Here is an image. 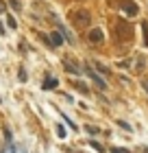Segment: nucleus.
Instances as JSON below:
<instances>
[{"label": "nucleus", "mask_w": 148, "mask_h": 153, "mask_svg": "<svg viewBox=\"0 0 148 153\" xmlns=\"http://www.w3.org/2000/svg\"><path fill=\"white\" fill-rule=\"evenodd\" d=\"M72 20H74V24H79V26H89L91 16H89V11L81 9V11H74L72 13Z\"/></svg>", "instance_id": "f257e3e1"}, {"label": "nucleus", "mask_w": 148, "mask_h": 153, "mask_svg": "<svg viewBox=\"0 0 148 153\" xmlns=\"http://www.w3.org/2000/svg\"><path fill=\"white\" fill-rule=\"evenodd\" d=\"M85 72H87V76H89V79H91V81H94V83H96V85H98V88H100V90H105V88H107V83H105V81H102V76H100V74H98V72L94 70V68H89V66H87V68H85Z\"/></svg>", "instance_id": "f03ea898"}, {"label": "nucleus", "mask_w": 148, "mask_h": 153, "mask_svg": "<svg viewBox=\"0 0 148 153\" xmlns=\"http://www.w3.org/2000/svg\"><path fill=\"white\" fill-rule=\"evenodd\" d=\"M122 9L126 11V16H137V13H139V7L135 4V2H133V0H124V2H122Z\"/></svg>", "instance_id": "7ed1b4c3"}, {"label": "nucleus", "mask_w": 148, "mask_h": 153, "mask_svg": "<svg viewBox=\"0 0 148 153\" xmlns=\"http://www.w3.org/2000/svg\"><path fill=\"white\" fill-rule=\"evenodd\" d=\"M87 39H89V42H94V44L102 42V39H105V33H102V29H91V31L87 33Z\"/></svg>", "instance_id": "20e7f679"}, {"label": "nucleus", "mask_w": 148, "mask_h": 153, "mask_svg": "<svg viewBox=\"0 0 148 153\" xmlns=\"http://www.w3.org/2000/svg\"><path fill=\"white\" fill-rule=\"evenodd\" d=\"M50 44H54V46H61V44H63L61 31H52V33H50Z\"/></svg>", "instance_id": "39448f33"}, {"label": "nucleus", "mask_w": 148, "mask_h": 153, "mask_svg": "<svg viewBox=\"0 0 148 153\" xmlns=\"http://www.w3.org/2000/svg\"><path fill=\"white\" fill-rule=\"evenodd\" d=\"M57 85H59V81L54 79V76H46V81H44V85H41V88H44V90H54Z\"/></svg>", "instance_id": "423d86ee"}, {"label": "nucleus", "mask_w": 148, "mask_h": 153, "mask_svg": "<svg viewBox=\"0 0 148 153\" xmlns=\"http://www.w3.org/2000/svg\"><path fill=\"white\" fill-rule=\"evenodd\" d=\"M66 70L70 74H81V68L76 66V64H72V61H66Z\"/></svg>", "instance_id": "0eeeda50"}, {"label": "nucleus", "mask_w": 148, "mask_h": 153, "mask_svg": "<svg viewBox=\"0 0 148 153\" xmlns=\"http://www.w3.org/2000/svg\"><path fill=\"white\" fill-rule=\"evenodd\" d=\"M85 131H87V134H91V136H98V134H100V127H94V125H87V127H85Z\"/></svg>", "instance_id": "6e6552de"}, {"label": "nucleus", "mask_w": 148, "mask_h": 153, "mask_svg": "<svg viewBox=\"0 0 148 153\" xmlns=\"http://www.w3.org/2000/svg\"><path fill=\"white\" fill-rule=\"evenodd\" d=\"M94 66H96V72H100V74H109L107 66H102V64H94Z\"/></svg>", "instance_id": "1a4fd4ad"}, {"label": "nucleus", "mask_w": 148, "mask_h": 153, "mask_svg": "<svg viewBox=\"0 0 148 153\" xmlns=\"http://www.w3.org/2000/svg\"><path fill=\"white\" fill-rule=\"evenodd\" d=\"M74 88H76V90H79V92H81V94H87V92H89V90H87L85 85H83V83H79V81H76V83H74Z\"/></svg>", "instance_id": "9d476101"}, {"label": "nucleus", "mask_w": 148, "mask_h": 153, "mask_svg": "<svg viewBox=\"0 0 148 153\" xmlns=\"http://www.w3.org/2000/svg\"><path fill=\"white\" fill-rule=\"evenodd\" d=\"M142 29H144V44L148 46V22H142Z\"/></svg>", "instance_id": "9b49d317"}, {"label": "nucleus", "mask_w": 148, "mask_h": 153, "mask_svg": "<svg viewBox=\"0 0 148 153\" xmlns=\"http://www.w3.org/2000/svg\"><path fill=\"white\" fill-rule=\"evenodd\" d=\"M118 125H120V127H122V129H126V131H131V129H133L131 125H129V123H124V120H118Z\"/></svg>", "instance_id": "f8f14e48"}, {"label": "nucleus", "mask_w": 148, "mask_h": 153, "mask_svg": "<svg viewBox=\"0 0 148 153\" xmlns=\"http://www.w3.org/2000/svg\"><path fill=\"white\" fill-rule=\"evenodd\" d=\"M61 118H66V125H70V127H72V131H76V125L72 123V118H68V116H61Z\"/></svg>", "instance_id": "ddd939ff"}, {"label": "nucleus", "mask_w": 148, "mask_h": 153, "mask_svg": "<svg viewBox=\"0 0 148 153\" xmlns=\"http://www.w3.org/2000/svg\"><path fill=\"white\" fill-rule=\"evenodd\" d=\"M7 24H9V26H11V29H15V26H18V22H15V20H13L11 16H9V18H7Z\"/></svg>", "instance_id": "4468645a"}, {"label": "nucleus", "mask_w": 148, "mask_h": 153, "mask_svg": "<svg viewBox=\"0 0 148 153\" xmlns=\"http://www.w3.org/2000/svg\"><path fill=\"white\" fill-rule=\"evenodd\" d=\"M144 64H146V59L142 57V59H137V66H135V68H137V70H142V68H144Z\"/></svg>", "instance_id": "2eb2a0df"}, {"label": "nucleus", "mask_w": 148, "mask_h": 153, "mask_svg": "<svg viewBox=\"0 0 148 153\" xmlns=\"http://www.w3.org/2000/svg\"><path fill=\"white\" fill-rule=\"evenodd\" d=\"M9 4H11L15 11H20V2H18V0H9Z\"/></svg>", "instance_id": "dca6fc26"}, {"label": "nucleus", "mask_w": 148, "mask_h": 153, "mask_svg": "<svg viewBox=\"0 0 148 153\" xmlns=\"http://www.w3.org/2000/svg\"><path fill=\"white\" fill-rule=\"evenodd\" d=\"M57 134H59V138H66V129H63V127H61V125H59V127H57Z\"/></svg>", "instance_id": "f3484780"}, {"label": "nucleus", "mask_w": 148, "mask_h": 153, "mask_svg": "<svg viewBox=\"0 0 148 153\" xmlns=\"http://www.w3.org/2000/svg\"><path fill=\"white\" fill-rule=\"evenodd\" d=\"M20 81H26V70L24 68H20Z\"/></svg>", "instance_id": "a211bd4d"}, {"label": "nucleus", "mask_w": 148, "mask_h": 153, "mask_svg": "<svg viewBox=\"0 0 148 153\" xmlns=\"http://www.w3.org/2000/svg\"><path fill=\"white\" fill-rule=\"evenodd\" d=\"M111 153H131V151H126V149H111Z\"/></svg>", "instance_id": "6ab92c4d"}, {"label": "nucleus", "mask_w": 148, "mask_h": 153, "mask_svg": "<svg viewBox=\"0 0 148 153\" xmlns=\"http://www.w3.org/2000/svg\"><path fill=\"white\" fill-rule=\"evenodd\" d=\"M4 11H7V4L2 2V0H0V13H4Z\"/></svg>", "instance_id": "aec40b11"}, {"label": "nucleus", "mask_w": 148, "mask_h": 153, "mask_svg": "<svg viewBox=\"0 0 148 153\" xmlns=\"http://www.w3.org/2000/svg\"><path fill=\"white\" fill-rule=\"evenodd\" d=\"M142 88H144L146 92H148V81H142Z\"/></svg>", "instance_id": "412c9836"}, {"label": "nucleus", "mask_w": 148, "mask_h": 153, "mask_svg": "<svg viewBox=\"0 0 148 153\" xmlns=\"http://www.w3.org/2000/svg\"><path fill=\"white\" fill-rule=\"evenodd\" d=\"M4 33H7V31H4V26H2V22H0V35H4Z\"/></svg>", "instance_id": "4be33fe9"}]
</instances>
